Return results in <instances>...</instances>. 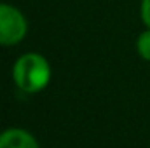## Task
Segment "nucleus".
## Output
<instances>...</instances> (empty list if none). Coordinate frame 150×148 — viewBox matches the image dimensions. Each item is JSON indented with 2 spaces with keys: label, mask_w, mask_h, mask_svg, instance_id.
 I'll list each match as a JSON object with an SVG mask.
<instances>
[{
  "label": "nucleus",
  "mask_w": 150,
  "mask_h": 148,
  "mask_svg": "<svg viewBox=\"0 0 150 148\" xmlns=\"http://www.w3.org/2000/svg\"><path fill=\"white\" fill-rule=\"evenodd\" d=\"M28 23L25 14L11 5L0 4V45H16L26 37Z\"/></svg>",
  "instance_id": "f03ea898"
},
{
  "label": "nucleus",
  "mask_w": 150,
  "mask_h": 148,
  "mask_svg": "<svg viewBox=\"0 0 150 148\" xmlns=\"http://www.w3.org/2000/svg\"><path fill=\"white\" fill-rule=\"evenodd\" d=\"M12 78L23 92H40L51 82V65L42 54L26 52L16 59L12 66Z\"/></svg>",
  "instance_id": "f257e3e1"
},
{
  "label": "nucleus",
  "mask_w": 150,
  "mask_h": 148,
  "mask_svg": "<svg viewBox=\"0 0 150 148\" xmlns=\"http://www.w3.org/2000/svg\"><path fill=\"white\" fill-rule=\"evenodd\" d=\"M136 51L145 61H150V28L140 33V37L136 40Z\"/></svg>",
  "instance_id": "20e7f679"
},
{
  "label": "nucleus",
  "mask_w": 150,
  "mask_h": 148,
  "mask_svg": "<svg viewBox=\"0 0 150 148\" xmlns=\"http://www.w3.org/2000/svg\"><path fill=\"white\" fill-rule=\"evenodd\" d=\"M0 148H38V143L28 131L12 127L0 132Z\"/></svg>",
  "instance_id": "7ed1b4c3"
},
{
  "label": "nucleus",
  "mask_w": 150,
  "mask_h": 148,
  "mask_svg": "<svg viewBox=\"0 0 150 148\" xmlns=\"http://www.w3.org/2000/svg\"><path fill=\"white\" fill-rule=\"evenodd\" d=\"M140 18L143 21V25L150 28V0H142L140 5Z\"/></svg>",
  "instance_id": "39448f33"
}]
</instances>
